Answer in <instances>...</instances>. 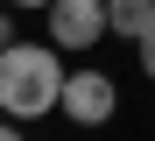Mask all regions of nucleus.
<instances>
[{
	"instance_id": "nucleus-7",
	"label": "nucleus",
	"mask_w": 155,
	"mask_h": 141,
	"mask_svg": "<svg viewBox=\"0 0 155 141\" xmlns=\"http://www.w3.org/2000/svg\"><path fill=\"white\" fill-rule=\"evenodd\" d=\"M7 7H21V14H28V7H49V0H7Z\"/></svg>"
},
{
	"instance_id": "nucleus-1",
	"label": "nucleus",
	"mask_w": 155,
	"mask_h": 141,
	"mask_svg": "<svg viewBox=\"0 0 155 141\" xmlns=\"http://www.w3.org/2000/svg\"><path fill=\"white\" fill-rule=\"evenodd\" d=\"M57 92H64L57 42H7L0 49V113L42 120V113H57Z\"/></svg>"
},
{
	"instance_id": "nucleus-4",
	"label": "nucleus",
	"mask_w": 155,
	"mask_h": 141,
	"mask_svg": "<svg viewBox=\"0 0 155 141\" xmlns=\"http://www.w3.org/2000/svg\"><path fill=\"white\" fill-rule=\"evenodd\" d=\"M148 28H155V0H106V35L141 42Z\"/></svg>"
},
{
	"instance_id": "nucleus-5",
	"label": "nucleus",
	"mask_w": 155,
	"mask_h": 141,
	"mask_svg": "<svg viewBox=\"0 0 155 141\" xmlns=\"http://www.w3.org/2000/svg\"><path fill=\"white\" fill-rule=\"evenodd\" d=\"M134 49H141V71H148V78H155V28H148V35H141V42H134Z\"/></svg>"
},
{
	"instance_id": "nucleus-6",
	"label": "nucleus",
	"mask_w": 155,
	"mask_h": 141,
	"mask_svg": "<svg viewBox=\"0 0 155 141\" xmlns=\"http://www.w3.org/2000/svg\"><path fill=\"white\" fill-rule=\"evenodd\" d=\"M7 42H14V21H7V14H0V49H7Z\"/></svg>"
},
{
	"instance_id": "nucleus-8",
	"label": "nucleus",
	"mask_w": 155,
	"mask_h": 141,
	"mask_svg": "<svg viewBox=\"0 0 155 141\" xmlns=\"http://www.w3.org/2000/svg\"><path fill=\"white\" fill-rule=\"evenodd\" d=\"M0 141H21V134H14V127H7V120H0Z\"/></svg>"
},
{
	"instance_id": "nucleus-2",
	"label": "nucleus",
	"mask_w": 155,
	"mask_h": 141,
	"mask_svg": "<svg viewBox=\"0 0 155 141\" xmlns=\"http://www.w3.org/2000/svg\"><path fill=\"white\" fill-rule=\"evenodd\" d=\"M57 113L78 127H106L120 113V85L106 71H64V92H57Z\"/></svg>"
},
{
	"instance_id": "nucleus-3",
	"label": "nucleus",
	"mask_w": 155,
	"mask_h": 141,
	"mask_svg": "<svg viewBox=\"0 0 155 141\" xmlns=\"http://www.w3.org/2000/svg\"><path fill=\"white\" fill-rule=\"evenodd\" d=\"M49 42L57 49H92L106 35V0H49Z\"/></svg>"
}]
</instances>
